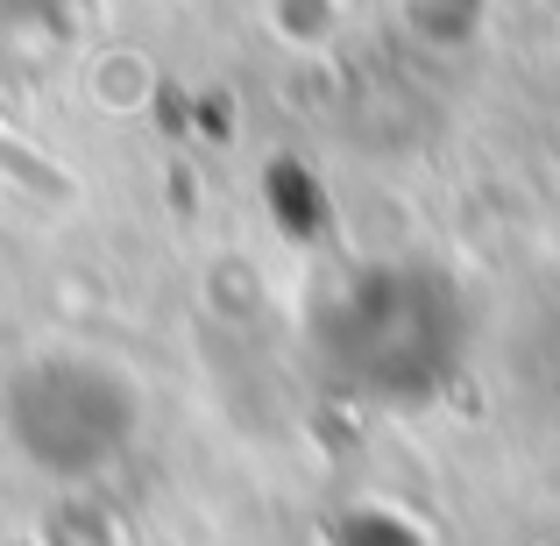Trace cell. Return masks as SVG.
Here are the masks:
<instances>
[{
  "instance_id": "2",
  "label": "cell",
  "mask_w": 560,
  "mask_h": 546,
  "mask_svg": "<svg viewBox=\"0 0 560 546\" xmlns=\"http://www.w3.org/2000/svg\"><path fill=\"white\" fill-rule=\"evenodd\" d=\"M142 383L100 348H36L0 383V426L28 476L43 483H100L142 440Z\"/></svg>"
},
{
  "instance_id": "1",
  "label": "cell",
  "mask_w": 560,
  "mask_h": 546,
  "mask_svg": "<svg viewBox=\"0 0 560 546\" xmlns=\"http://www.w3.org/2000/svg\"><path fill=\"white\" fill-rule=\"evenodd\" d=\"M305 341L334 397L411 411L454 391L476 341V313L454 270L425 256H376L319 291Z\"/></svg>"
}]
</instances>
